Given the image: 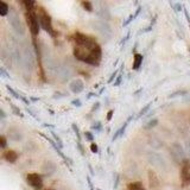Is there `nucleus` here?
Masks as SVG:
<instances>
[{
  "instance_id": "nucleus-1",
  "label": "nucleus",
  "mask_w": 190,
  "mask_h": 190,
  "mask_svg": "<svg viewBox=\"0 0 190 190\" xmlns=\"http://www.w3.org/2000/svg\"><path fill=\"white\" fill-rule=\"evenodd\" d=\"M75 42L76 47L74 48V56L79 61L92 66H97L100 63L102 56L101 48L93 37L83 34H76Z\"/></svg>"
},
{
  "instance_id": "nucleus-2",
  "label": "nucleus",
  "mask_w": 190,
  "mask_h": 190,
  "mask_svg": "<svg viewBox=\"0 0 190 190\" xmlns=\"http://www.w3.org/2000/svg\"><path fill=\"white\" fill-rule=\"evenodd\" d=\"M146 158H147V162H149L153 168H156L157 170L159 171H163V172H166L168 169H169V165L166 163V161L163 158L162 155H159L158 152H155V151H150L146 155Z\"/></svg>"
},
{
  "instance_id": "nucleus-3",
  "label": "nucleus",
  "mask_w": 190,
  "mask_h": 190,
  "mask_svg": "<svg viewBox=\"0 0 190 190\" xmlns=\"http://www.w3.org/2000/svg\"><path fill=\"white\" fill-rule=\"evenodd\" d=\"M169 153L171 159L177 164H182L185 161V149L179 142H174L169 149Z\"/></svg>"
},
{
  "instance_id": "nucleus-4",
  "label": "nucleus",
  "mask_w": 190,
  "mask_h": 190,
  "mask_svg": "<svg viewBox=\"0 0 190 190\" xmlns=\"http://www.w3.org/2000/svg\"><path fill=\"white\" fill-rule=\"evenodd\" d=\"M38 19H39V24L41 26L47 31L48 34H50L52 37L55 36V31L52 29V21H51V17L48 14V12L44 8H41L38 12Z\"/></svg>"
},
{
  "instance_id": "nucleus-5",
  "label": "nucleus",
  "mask_w": 190,
  "mask_h": 190,
  "mask_svg": "<svg viewBox=\"0 0 190 190\" xmlns=\"http://www.w3.org/2000/svg\"><path fill=\"white\" fill-rule=\"evenodd\" d=\"M7 17H8V23L11 24V26L14 31L19 36H24L25 34V26H24L21 19L19 18V16L16 12H11Z\"/></svg>"
},
{
  "instance_id": "nucleus-6",
  "label": "nucleus",
  "mask_w": 190,
  "mask_h": 190,
  "mask_svg": "<svg viewBox=\"0 0 190 190\" xmlns=\"http://www.w3.org/2000/svg\"><path fill=\"white\" fill-rule=\"evenodd\" d=\"M92 26L94 27L95 31H97L103 38H107V39L112 38L113 32H112V29L107 23H105L103 20H95L92 23Z\"/></svg>"
},
{
  "instance_id": "nucleus-7",
  "label": "nucleus",
  "mask_w": 190,
  "mask_h": 190,
  "mask_svg": "<svg viewBox=\"0 0 190 190\" xmlns=\"http://www.w3.org/2000/svg\"><path fill=\"white\" fill-rule=\"evenodd\" d=\"M36 64L34 55L30 48H25L23 51V67H25L29 70H32Z\"/></svg>"
},
{
  "instance_id": "nucleus-8",
  "label": "nucleus",
  "mask_w": 190,
  "mask_h": 190,
  "mask_svg": "<svg viewBox=\"0 0 190 190\" xmlns=\"http://www.w3.org/2000/svg\"><path fill=\"white\" fill-rule=\"evenodd\" d=\"M26 182L34 190H41L43 188V178H42V176L39 174H36V172L27 174Z\"/></svg>"
},
{
  "instance_id": "nucleus-9",
  "label": "nucleus",
  "mask_w": 190,
  "mask_h": 190,
  "mask_svg": "<svg viewBox=\"0 0 190 190\" xmlns=\"http://www.w3.org/2000/svg\"><path fill=\"white\" fill-rule=\"evenodd\" d=\"M69 89H70V92L73 94H80V93L83 92V89H84V83L80 79H76V80L70 82Z\"/></svg>"
},
{
  "instance_id": "nucleus-10",
  "label": "nucleus",
  "mask_w": 190,
  "mask_h": 190,
  "mask_svg": "<svg viewBox=\"0 0 190 190\" xmlns=\"http://www.w3.org/2000/svg\"><path fill=\"white\" fill-rule=\"evenodd\" d=\"M181 178L184 183H188L190 179V161H184L183 163L181 164Z\"/></svg>"
},
{
  "instance_id": "nucleus-11",
  "label": "nucleus",
  "mask_w": 190,
  "mask_h": 190,
  "mask_svg": "<svg viewBox=\"0 0 190 190\" xmlns=\"http://www.w3.org/2000/svg\"><path fill=\"white\" fill-rule=\"evenodd\" d=\"M57 73H58V76H60V79H61L62 81H67V80L70 79V76H71V71L68 68V66L67 67L66 66L58 67L57 68Z\"/></svg>"
},
{
  "instance_id": "nucleus-12",
  "label": "nucleus",
  "mask_w": 190,
  "mask_h": 190,
  "mask_svg": "<svg viewBox=\"0 0 190 190\" xmlns=\"http://www.w3.org/2000/svg\"><path fill=\"white\" fill-rule=\"evenodd\" d=\"M42 171H43L45 175L50 176V175H52L55 171H56V165H55L52 162L47 161V162H44V164L42 165Z\"/></svg>"
},
{
  "instance_id": "nucleus-13",
  "label": "nucleus",
  "mask_w": 190,
  "mask_h": 190,
  "mask_svg": "<svg viewBox=\"0 0 190 190\" xmlns=\"http://www.w3.org/2000/svg\"><path fill=\"white\" fill-rule=\"evenodd\" d=\"M132 119H133V115H131V116H129V119H127V121L124 122V125H122L121 127H120V129H118V131H116L115 134L113 136V138H112V142H114V140H116V139H118L119 137H121L122 134L125 133V131H126V129H127V126H129V122L131 121Z\"/></svg>"
},
{
  "instance_id": "nucleus-14",
  "label": "nucleus",
  "mask_w": 190,
  "mask_h": 190,
  "mask_svg": "<svg viewBox=\"0 0 190 190\" xmlns=\"http://www.w3.org/2000/svg\"><path fill=\"white\" fill-rule=\"evenodd\" d=\"M4 158L6 159L7 162H10V163H14L18 159V153L16 151H13V150H8V151H6L4 153Z\"/></svg>"
},
{
  "instance_id": "nucleus-15",
  "label": "nucleus",
  "mask_w": 190,
  "mask_h": 190,
  "mask_svg": "<svg viewBox=\"0 0 190 190\" xmlns=\"http://www.w3.org/2000/svg\"><path fill=\"white\" fill-rule=\"evenodd\" d=\"M142 55L140 54H134V57H133V64H132V69L133 70H137L139 69V67L142 66Z\"/></svg>"
},
{
  "instance_id": "nucleus-16",
  "label": "nucleus",
  "mask_w": 190,
  "mask_h": 190,
  "mask_svg": "<svg viewBox=\"0 0 190 190\" xmlns=\"http://www.w3.org/2000/svg\"><path fill=\"white\" fill-rule=\"evenodd\" d=\"M8 138L11 140H14V142H18L21 139V134L20 132H18L16 129H8Z\"/></svg>"
},
{
  "instance_id": "nucleus-17",
  "label": "nucleus",
  "mask_w": 190,
  "mask_h": 190,
  "mask_svg": "<svg viewBox=\"0 0 190 190\" xmlns=\"http://www.w3.org/2000/svg\"><path fill=\"white\" fill-rule=\"evenodd\" d=\"M149 179H150V185L151 188H157L159 185V181L158 177L156 176V174L153 171H149Z\"/></svg>"
},
{
  "instance_id": "nucleus-18",
  "label": "nucleus",
  "mask_w": 190,
  "mask_h": 190,
  "mask_svg": "<svg viewBox=\"0 0 190 190\" xmlns=\"http://www.w3.org/2000/svg\"><path fill=\"white\" fill-rule=\"evenodd\" d=\"M127 190H145L142 182H131L127 185Z\"/></svg>"
},
{
  "instance_id": "nucleus-19",
  "label": "nucleus",
  "mask_w": 190,
  "mask_h": 190,
  "mask_svg": "<svg viewBox=\"0 0 190 190\" xmlns=\"http://www.w3.org/2000/svg\"><path fill=\"white\" fill-rule=\"evenodd\" d=\"M0 4H1V11H0V14H1L2 17L8 16V14H10V6H8V4H6L5 1H0Z\"/></svg>"
},
{
  "instance_id": "nucleus-20",
  "label": "nucleus",
  "mask_w": 190,
  "mask_h": 190,
  "mask_svg": "<svg viewBox=\"0 0 190 190\" xmlns=\"http://www.w3.org/2000/svg\"><path fill=\"white\" fill-rule=\"evenodd\" d=\"M151 105H152V102H149V103H146L144 107H142L140 111H139V113H138V118H142V115H145L147 112H149L150 107H151Z\"/></svg>"
},
{
  "instance_id": "nucleus-21",
  "label": "nucleus",
  "mask_w": 190,
  "mask_h": 190,
  "mask_svg": "<svg viewBox=\"0 0 190 190\" xmlns=\"http://www.w3.org/2000/svg\"><path fill=\"white\" fill-rule=\"evenodd\" d=\"M157 124H158V119H152V120H150L149 122H147V125H145L144 126V129H152V127H155Z\"/></svg>"
},
{
  "instance_id": "nucleus-22",
  "label": "nucleus",
  "mask_w": 190,
  "mask_h": 190,
  "mask_svg": "<svg viewBox=\"0 0 190 190\" xmlns=\"http://www.w3.org/2000/svg\"><path fill=\"white\" fill-rule=\"evenodd\" d=\"M71 129H73V131H74L75 134H76V137H77V142H81V136H80V129H79V127H77V125H76V124H73V125H71Z\"/></svg>"
},
{
  "instance_id": "nucleus-23",
  "label": "nucleus",
  "mask_w": 190,
  "mask_h": 190,
  "mask_svg": "<svg viewBox=\"0 0 190 190\" xmlns=\"http://www.w3.org/2000/svg\"><path fill=\"white\" fill-rule=\"evenodd\" d=\"M81 5L84 7L88 12H92V11H93V5H92V2H89V1H82Z\"/></svg>"
},
{
  "instance_id": "nucleus-24",
  "label": "nucleus",
  "mask_w": 190,
  "mask_h": 190,
  "mask_svg": "<svg viewBox=\"0 0 190 190\" xmlns=\"http://www.w3.org/2000/svg\"><path fill=\"white\" fill-rule=\"evenodd\" d=\"M51 136H52V138H54L55 142H57V144H58V147H60V149H62V147H63V144H62L61 138H60L58 136H56V133H55V132H51Z\"/></svg>"
},
{
  "instance_id": "nucleus-25",
  "label": "nucleus",
  "mask_w": 190,
  "mask_h": 190,
  "mask_svg": "<svg viewBox=\"0 0 190 190\" xmlns=\"http://www.w3.org/2000/svg\"><path fill=\"white\" fill-rule=\"evenodd\" d=\"M6 89H7V90H8V92H10V93H11V94L13 95V96H14V97H16V99H23V96H20V95H18V93H17L16 90H13V89L11 88L10 86H6Z\"/></svg>"
},
{
  "instance_id": "nucleus-26",
  "label": "nucleus",
  "mask_w": 190,
  "mask_h": 190,
  "mask_svg": "<svg viewBox=\"0 0 190 190\" xmlns=\"http://www.w3.org/2000/svg\"><path fill=\"white\" fill-rule=\"evenodd\" d=\"M6 144H7L6 137L1 136L0 137V146H1V149H5L6 147Z\"/></svg>"
},
{
  "instance_id": "nucleus-27",
  "label": "nucleus",
  "mask_w": 190,
  "mask_h": 190,
  "mask_svg": "<svg viewBox=\"0 0 190 190\" xmlns=\"http://www.w3.org/2000/svg\"><path fill=\"white\" fill-rule=\"evenodd\" d=\"M10 105H11V108H12V111H13V112H14V114H16V115L23 116V114H21V113H20V111H19V109L17 108V107L14 106L13 103H10Z\"/></svg>"
},
{
  "instance_id": "nucleus-28",
  "label": "nucleus",
  "mask_w": 190,
  "mask_h": 190,
  "mask_svg": "<svg viewBox=\"0 0 190 190\" xmlns=\"http://www.w3.org/2000/svg\"><path fill=\"white\" fill-rule=\"evenodd\" d=\"M71 105H73L74 107H81L82 101L80 100V99H75V100H73V101H71Z\"/></svg>"
},
{
  "instance_id": "nucleus-29",
  "label": "nucleus",
  "mask_w": 190,
  "mask_h": 190,
  "mask_svg": "<svg viewBox=\"0 0 190 190\" xmlns=\"http://www.w3.org/2000/svg\"><path fill=\"white\" fill-rule=\"evenodd\" d=\"M84 137H86V139H87L88 142H93V140H94V137H93V134H92L90 132H84Z\"/></svg>"
},
{
  "instance_id": "nucleus-30",
  "label": "nucleus",
  "mask_w": 190,
  "mask_h": 190,
  "mask_svg": "<svg viewBox=\"0 0 190 190\" xmlns=\"http://www.w3.org/2000/svg\"><path fill=\"white\" fill-rule=\"evenodd\" d=\"M90 150H92V152H93V153H97V151H99V149H97V145H96L95 142H92V144H90Z\"/></svg>"
},
{
  "instance_id": "nucleus-31",
  "label": "nucleus",
  "mask_w": 190,
  "mask_h": 190,
  "mask_svg": "<svg viewBox=\"0 0 190 190\" xmlns=\"http://www.w3.org/2000/svg\"><path fill=\"white\" fill-rule=\"evenodd\" d=\"M121 80H122L121 75H119V76H118V77H116L115 82H114V83H113V86H114V87H119V86H120V83H121Z\"/></svg>"
},
{
  "instance_id": "nucleus-32",
  "label": "nucleus",
  "mask_w": 190,
  "mask_h": 190,
  "mask_svg": "<svg viewBox=\"0 0 190 190\" xmlns=\"http://www.w3.org/2000/svg\"><path fill=\"white\" fill-rule=\"evenodd\" d=\"M132 20H134V16H133V14H131L129 18H127V20L124 23V26H127V25H129V23H131Z\"/></svg>"
},
{
  "instance_id": "nucleus-33",
  "label": "nucleus",
  "mask_w": 190,
  "mask_h": 190,
  "mask_svg": "<svg viewBox=\"0 0 190 190\" xmlns=\"http://www.w3.org/2000/svg\"><path fill=\"white\" fill-rule=\"evenodd\" d=\"M0 74H1V76H2V77H10V75L7 74V71L5 70V68H4V67H1V68H0Z\"/></svg>"
},
{
  "instance_id": "nucleus-34",
  "label": "nucleus",
  "mask_w": 190,
  "mask_h": 190,
  "mask_svg": "<svg viewBox=\"0 0 190 190\" xmlns=\"http://www.w3.org/2000/svg\"><path fill=\"white\" fill-rule=\"evenodd\" d=\"M118 73H119L118 70H115L114 73H112V75H111V77H109V80H108V83H111V82H113V80H114L115 77H118V76H116V75H118Z\"/></svg>"
},
{
  "instance_id": "nucleus-35",
  "label": "nucleus",
  "mask_w": 190,
  "mask_h": 190,
  "mask_svg": "<svg viewBox=\"0 0 190 190\" xmlns=\"http://www.w3.org/2000/svg\"><path fill=\"white\" fill-rule=\"evenodd\" d=\"M185 152L188 153V156L190 157V140L185 142Z\"/></svg>"
},
{
  "instance_id": "nucleus-36",
  "label": "nucleus",
  "mask_w": 190,
  "mask_h": 190,
  "mask_svg": "<svg viewBox=\"0 0 190 190\" xmlns=\"http://www.w3.org/2000/svg\"><path fill=\"white\" fill-rule=\"evenodd\" d=\"M92 129L95 131H100L101 129V124L100 122H95V125H92Z\"/></svg>"
},
{
  "instance_id": "nucleus-37",
  "label": "nucleus",
  "mask_w": 190,
  "mask_h": 190,
  "mask_svg": "<svg viewBox=\"0 0 190 190\" xmlns=\"http://www.w3.org/2000/svg\"><path fill=\"white\" fill-rule=\"evenodd\" d=\"M179 94H187V92H184V90H182V92H175V93L170 94L169 97L171 99V97H175V96H177V95H179Z\"/></svg>"
},
{
  "instance_id": "nucleus-38",
  "label": "nucleus",
  "mask_w": 190,
  "mask_h": 190,
  "mask_svg": "<svg viewBox=\"0 0 190 190\" xmlns=\"http://www.w3.org/2000/svg\"><path fill=\"white\" fill-rule=\"evenodd\" d=\"M129 36H131V34H129H129H126V37H125V38H124V39H122V41L120 42V45H124V44H125L126 42L129 41Z\"/></svg>"
},
{
  "instance_id": "nucleus-39",
  "label": "nucleus",
  "mask_w": 190,
  "mask_h": 190,
  "mask_svg": "<svg viewBox=\"0 0 190 190\" xmlns=\"http://www.w3.org/2000/svg\"><path fill=\"white\" fill-rule=\"evenodd\" d=\"M142 6H139V7H138V8H137V10H136V13L133 14V16H134V19H136L137 17H138V16H139V13H140V12H142Z\"/></svg>"
},
{
  "instance_id": "nucleus-40",
  "label": "nucleus",
  "mask_w": 190,
  "mask_h": 190,
  "mask_svg": "<svg viewBox=\"0 0 190 190\" xmlns=\"http://www.w3.org/2000/svg\"><path fill=\"white\" fill-rule=\"evenodd\" d=\"M175 8H176V11H182V4L181 2L175 4Z\"/></svg>"
},
{
  "instance_id": "nucleus-41",
  "label": "nucleus",
  "mask_w": 190,
  "mask_h": 190,
  "mask_svg": "<svg viewBox=\"0 0 190 190\" xmlns=\"http://www.w3.org/2000/svg\"><path fill=\"white\" fill-rule=\"evenodd\" d=\"M113 114H114V111H109L108 114H107V120H108V121H111V119H112Z\"/></svg>"
},
{
  "instance_id": "nucleus-42",
  "label": "nucleus",
  "mask_w": 190,
  "mask_h": 190,
  "mask_svg": "<svg viewBox=\"0 0 190 190\" xmlns=\"http://www.w3.org/2000/svg\"><path fill=\"white\" fill-rule=\"evenodd\" d=\"M151 30H152V25L147 26L146 29H145V30H142V31H140V34H145V32H149V31H151Z\"/></svg>"
},
{
  "instance_id": "nucleus-43",
  "label": "nucleus",
  "mask_w": 190,
  "mask_h": 190,
  "mask_svg": "<svg viewBox=\"0 0 190 190\" xmlns=\"http://www.w3.org/2000/svg\"><path fill=\"white\" fill-rule=\"evenodd\" d=\"M118 183H119V175L115 174V184H114V189L118 188Z\"/></svg>"
},
{
  "instance_id": "nucleus-44",
  "label": "nucleus",
  "mask_w": 190,
  "mask_h": 190,
  "mask_svg": "<svg viewBox=\"0 0 190 190\" xmlns=\"http://www.w3.org/2000/svg\"><path fill=\"white\" fill-rule=\"evenodd\" d=\"M87 181H88V184H89V188H90V190H94V188H93V184H92V181H90V177H87Z\"/></svg>"
},
{
  "instance_id": "nucleus-45",
  "label": "nucleus",
  "mask_w": 190,
  "mask_h": 190,
  "mask_svg": "<svg viewBox=\"0 0 190 190\" xmlns=\"http://www.w3.org/2000/svg\"><path fill=\"white\" fill-rule=\"evenodd\" d=\"M99 107H100V103H99V102H96V103H95L94 106H93V108H92V112H94V111H96V109L99 108Z\"/></svg>"
},
{
  "instance_id": "nucleus-46",
  "label": "nucleus",
  "mask_w": 190,
  "mask_h": 190,
  "mask_svg": "<svg viewBox=\"0 0 190 190\" xmlns=\"http://www.w3.org/2000/svg\"><path fill=\"white\" fill-rule=\"evenodd\" d=\"M0 115H1V119H5V118H6V114H5V112H4V109L2 108L0 109Z\"/></svg>"
},
{
  "instance_id": "nucleus-47",
  "label": "nucleus",
  "mask_w": 190,
  "mask_h": 190,
  "mask_svg": "<svg viewBox=\"0 0 190 190\" xmlns=\"http://www.w3.org/2000/svg\"><path fill=\"white\" fill-rule=\"evenodd\" d=\"M184 13H185V17H187L188 21L190 23V16H189V13H188V11H187V10H184Z\"/></svg>"
},
{
  "instance_id": "nucleus-48",
  "label": "nucleus",
  "mask_w": 190,
  "mask_h": 190,
  "mask_svg": "<svg viewBox=\"0 0 190 190\" xmlns=\"http://www.w3.org/2000/svg\"><path fill=\"white\" fill-rule=\"evenodd\" d=\"M93 95H96V94H94V93H89V94H88V96H87V99H90V97H92Z\"/></svg>"
},
{
  "instance_id": "nucleus-49",
  "label": "nucleus",
  "mask_w": 190,
  "mask_h": 190,
  "mask_svg": "<svg viewBox=\"0 0 190 190\" xmlns=\"http://www.w3.org/2000/svg\"><path fill=\"white\" fill-rule=\"evenodd\" d=\"M137 47H138V43H136V44H134V48H133V51H136Z\"/></svg>"
},
{
  "instance_id": "nucleus-50",
  "label": "nucleus",
  "mask_w": 190,
  "mask_h": 190,
  "mask_svg": "<svg viewBox=\"0 0 190 190\" xmlns=\"http://www.w3.org/2000/svg\"><path fill=\"white\" fill-rule=\"evenodd\" d=\"M48 190H55V189H48Z\"/></svg>"
}]
</instances>
